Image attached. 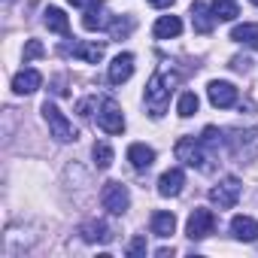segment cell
I'll return each mask as SVG.
<instances>
[{
  "instance_id": "1",
  "label": "cell",
  "mask_w": 258,
  "mask_h": 258,
  "mask_svg": "<svg viewBox=\"0 0 258 258\" xmlns=\"http://www.w3.org/2000/svg\"><path fill=\"white\" fill-rule=\"evenodd\" d=\"M176 82H179V73H176L170 64H161V67L152 73V79H149V85H146V94H143L146 109H149L152 118H161V115L167 112L170 91L176 88Z\"/></svg>"
},
{
  "instance_id": "2",
  "label": "cell",
  "mask_w": 258,
  "mask_h": 258,
  "mask_svg": "<svg viewBox=\"0 0 258 258\" xmlns=\"http://www.w3.org/2000/svg\"><path fill=\"white\" fill-rule=\"evenodd\" d=\"M43 118H46V124H49V134L58 140V143H73L76 140V127H73V121L55 106V103H43Z\"/></svg>"
},
{
  "instance_id": "3",
  "label": "cell",
  "mask_w": 258,
  "mask_h": 258,
  "mask_svg": "<svg viewBox=\"0 0 258 258\" xmlns=\"http://www.w3.org/2000/svg\"><path fill=\"white\" fill-rule=\"evenodd\" d=\"M100 204H103V210L106 213H112V216H121L127 207H131V191H127V185L124 182H106L103 188H100Z\"/></svg>"
},
{
  "instance_id": "4",
  "label": "cell",
  "mask_w": 258,
  "mask_h": 258,
  "mask_svg": "<svg viewBox=\"0 0 258 258\" xmlns=\"http://www.w3.org/2000/svg\"><path fill=\"white\" fill-rule=\"evenodd\" d=\"M176 161H182L185 167H198V170H204L207 164V149H204V143H201V137L195 140V137H182V140H176Z\"/></svg>"
},
{
  "instance_id": "5",
  "label": "cell",
  "mask_w": 258,
  "mask_h": 258,
  "mask_svg": "<svg viewBox=\"0 0 258 258\" xmlns=\"http://www.w3.org/2000/svg\"><path fill=\"white\" fill-rule=\"evenodd\" d=\"M240 191H243L240 179H237V176H225L219 185H213V188H210V201H213L219 210H231V207H237Z\"/></svg>"
},
{
  "instance_id": "6",
  "label": "cell",
  "mask_w": 258,
  "mask_h": 258,
  "mask_svg": "<svg viewBox=\"0 0 258 258\" xmlns=\"http://www.w3.org/2000/svg\"><path fill=\"white\" fill-rule=\"evenodd\" d=\"M97 124H100V131H106V134H121V131H124L121 106L106 97V100L100 103V109H97Z\"/></svg>"
},
{
  "instance_id": "7",
  "label": "cell",
  "mask_w": 258,
  "mask_h": 258,
  "mask_svg": "<svg viewBox=\"0 0 258 258\" xmlns=\"http://www.w3.org/2000/svg\"><path fill=\"white\" fill-rule=\"evenodd\" d=\"M216 231V216H213V210H191V216H188V225H185V234L191 237V240H204V237H210Z\"/></svg>"
},
{
  "instance_id": "8",
  "label": "cell",
  "mask_w": 258,
  "mask_h": 258,
  "mask_svg": "<svg viewBox=\"0 0 258 258\" xmlns=\"http://www.w3.org/2000/svg\"><path fill=\"white\" fill-rule=\"evenodd\" d=\"M207 97H210L213 106L228 109V106L237 103V88H234L231 82H225V79H213V82L207 85Z\"/></svg>"
},
{
  "instance_id": "9",
  "label": "cell",
  "mask_w": 258,
  "mask_h": 258,
  "mask_svg": "<svg viewBox=\"0 0 258 258\" xmlns=\"http://www.w3.org/2000/svg\"><path fill=\"white\" fill-rule=\"evenodd\" d=\"M82 28L85 31H106L109 28V10H106V4H91V7H85V16H82Z\"/></svg>"
},
{
  "instance_id": "10",
  "label": "cell",
  "mask_w": 258,
  "mask_h": 258,
  "mask_svg": "<svg viewBox=\"0 0 258 258\" xmlns=\"http://www.w3.org/2000/svg\"><path fill=\"white\" fill-rule=\"evenodd\" d=\"M131 76H134V55L131 52L115 55L112 64H109V82L112 85H121V82H127Z\"/></svg>"
},
{
  "instance_id": "11",
  "label": "cell",
  "mask_w": 258,
  "mask_h": 258,
  "mask_svg": "<svg viewBox=\"0 0 258 258\" xmlns=\"http://www.w3.org/2000/svg\"><path fill=\"white\" fill-rule=\"evenodd\" d=\"M40 85H43V73L34 70V67H25L13 76V91L16 94H34Z\"/></svg>"
},
{
  "instance_id": "12",
  "label": "cell",
  "mask_w": 258,
  "mask_h": 258,
  "mask_svg": "<svg viewBox=\"0 0 258 258\" xmlns=\"http://www.w3.org/2000/svg\"><path fill=\"white\" fill-rule=\"evenodd\" d=\"M182 185H185V173H182L179 167H170V170H164L161 179H158V195H161V198H176V195L182 191Z\"/></svg>"
},
{
  "instance_id": "13",
  "label": "cell",
  "mask_w": 258,
  "mask_h": 258,
  "mask_svg": "<svg viewBox=\"0 0 258 258\" xmlns=\"http://www.w3.org/2000/svg\"><path fill=\"white\" fill-rule=\"evenodd\" d=\"M64 52L73 55V58H82V61H88V64H97V61L103 58L106 46H103V43H73V46H64Z\"/></svg>"
},
{
  "instance_id": "14",
  "label": "cell",
  "mask_w": 258,
  "mask_h": 258,
  "mask_svg": "<svg viewBox=\"0 0 258 258\" xmlns=\"http://www.w3.org/2000/svg\"><path fill=\"white\" fill-rule=\"evenodd\" d=\"M231 234L243 243H255L258 240V222L252 216H234L231 219Z\"/></svg>"
},
{
  "instance_id": "15",
  "label": "cell",
  "mask_w": 258,
  "mask_h": 258,
  "mask_svg": "<svg viewBox=\"0 0 258 258\" xmlns=\"http://www.w3.org/2000/svg\"><path fill=\"white\" fill-rule=\"evenodd\" d=\"M127 161H131L134 170H149L155 164V149L146 143H134V146H127Z\"/></svg>"
},
{
  "instance_id": "16",
  "label": "cell",
  "mask_w": 258,
  "mask_h": 258,
  "mask_svg": "<svg viewBox=\"0 0 258 258\" xmlns=\"http://www.w3.org/2000/svg\"><path fill=\"white\" fill-rule=\"evenodd\" d=\"M79 234H82V240H85V243H109V240H112L109 225H106V222H100V219L85 222V225L79 228Z\"/></svg>"
},
{
  "instance_id": "17",
  "label": "cell",
  "mask_w": 258,
  "mask_h": 258,
  "mask_svg": "<svg viewBox=\"0 0 258 258\" xmlns=\"http://www.w3.org/2000/svg\"><path fill=\"white\" fill-rule=\"evenodd\" d=\"M213 25H216V19H213L210 7L204 4V0H195V4H191V28H195L198 34H210Z\"/></svg>"
},
{
  "instance_id": "18",
  "label": "cell",
  "mask_w": 258,
  "mask_h": 258,
  "mask_svg": "<svg viewBox=\"0 0 258 258\" xmlns=\"http://www.w3.org/2000/svg\"><path fill=\"white\" fill-rule=\"evenodd\" d=\"M149 228H152L155 237H164V240H167V237L176 231V216L167 213V210H155L152 219H149Z\"/></svg>"
},
{
  "instance_id": "19",
  "label": "cell",
  "mask_w": 258,
  "mask_h": 258,
  "mask_svg": "<svg viewBox=\"0 0 258 258\" xmlns=\"http://www.w3.org/2000/svg\"><path fill=\"white\" fill-rule=\"evenodd\" d=\"M152 34H155V40H173V37L182 34V22H179L176 16H161V19L155 22Z\"/></svg>"
},
{
  "instance_id": "20",
  "label": "cell",
  "mask_w": 258,
  "mask_h": 258,
  "mask_svg": "<svg viewBox=\"0 0 258 258\" xmlns=\"http://www.w3.org/2000/svg\"><path fill=\"white\" fill-rule=\"evenodd\" d=\"M43 25H46L49 31L61 34V37H67V34H70V22H67L64 10H58V7H49V10L43 13Z\"/></svg>"
},
{
  "instance_id": "21",
  "label": "cell",
  "mask_w": 258,
  "mask_h": 258,
  "mask_svg": "<svg viewBox=\"0 0 258 258\" xmlns=\"http://www.w3.org/2000/svg\"><path fill=\"white\" fill-rule=\"evenodd\" d=\"M231 40L240 43V46H252V49H258V25H255V22H243V25H237V28L231 31Z\"/></svg>"
},
{
  "instance_id": "22",
  "label": "cell",
  "mask_w": 258,
  "mask_h": 258,
  "mask_svg": "<svg viewBox=\"0 0 258 258\" xmlns=\"http://www.w3.org/2000/svg\"><path fill=\"white\" fill-rule=\"evenodd\" d=\"M210 13H213L216 22H234L240 16V7H237V0H213Z\"/></svg>"
},
{
  "instance_id": "23",
  "label": "cell",
  "mask_w": 258,
  "mask_h": 258,
  "mask_svg": "<svg viewBox=\"0 0 258 258\" xmlns=\"http://www.w3.org/2000/svg\"><path fill=\"white\" fill-rule=\"evenodd\" d=\"M198 103H201V100H198L195 91H182L179 100H176V112H179L182 118H191V115L198 112Z\"/></svg>"
},
{
  "instance_id": "24",
  "label": "cell",
  "mask_w": 258,
  "mask_h": 258,
  "mask_svg": "<svg viewBox=\"0 0 258 258\" xmlns=\"http://www.w3.org/2000/svg\"><path fill=\"white\" fill-rule=\"evenodd\" d=\"M91 155H94V164L100 167V170H106L109 164H112V149H109V143H94V149H91Z\"/></svg>"
},
{
  "instance_id": "25",
  "label": "cell",
  "mask_w": 258,
  "mask_h": 258,
  "mask_svg": "<svg viewBox=\"0 0 258 258\" xmlns=\"http://www.w3.org/2000/svg\"><path fill=\"white\" fill-rule=\"evenodd\" d=\"M134 31V19L131 16H124V19H115L112 25H109V34H112V40H124L127 34Z\"/></svg>"
},
{
  "instance_id": "26",
  "label": "cell",
  "mask_w": 258,
  "mask_h": 258,
  "mask_svg": "<svg viewBox=\"0 0 258 258\" xmlns=\"http://www.w3.org/2000/svg\"><path fill=\"white\" fill-rule=\"evenodd\" d=\"M201 143H204V149H210V152H219V146H222V131L219 127H204V137H201Z\"/></svg>"
},
{
  "instance_id": "27",
  "label": "cell",
  "mask_w": 258,
  "mask_h": 258,
  "mask_svg": "<svg viewBox=\"0 0 258 258\" xmlns=\"http://www.w3.org/2000/svg\"><path fill=\"white\" fill-rule=\"evenodd\" d=\"M46 49H43V43L40 40H28V46H25V64L28 61H34V58H40Z\"/></svg>"
},
{
  "instance_id": "28",
  "label": "cell",
  "mask_w": 258,
  "mask_h": 258,
  "mask_svg": "<svg viewBox=\"0 0 258 258\" xmlns=\"http://www.w3.org/2000/svg\"><path fill=\"white\" fill-rule=\"evenodd\" d=\"M127 255H131V258L146 255V237H134L131 243H127Z\"/></svg>"
},
{
  "instance_id": "29",
  "label": "cell",
  "mask_w": 258,
  "mask_h": 258,
  "mask_svg": "<svg viewBox=\"0 0 258 258\" xmlns=\"http://www.w3.org/2000/svg\"><path fill=\"white\" fill-rule=\"evenodd\" d=\"M91 106H94V100H79V115H91Z\"/></svg>"
},
{
  "instance_id": "30",
  "label": "cell",
  "mask_w": 258,
  "mask_h": 258,
  "mask_svg": "<svg viewBox=\"0 0 258 258\" xmlns=\"http://www.w3.org/2000/svg\"><path fill=\"white\" fill-rule=\"evenodd\" d=\"M231 67H234V70H249V61H246V58H234Z\"/></svg>"
},
{
  "instance_id": "31",
  "label": "cell",
  "mask_w": 258,
  "mask_h": 258,
  "mask_svg": "<svg viewBox=\"0 0 258 258\" xmlns=\"http://www.w3.org/2000/svg\"><path fill=\"white\" fill-rule=\"evenodd\" d=\"M149 4H152L155 10H167V7H173V0H149Z\"/></svg>"
},
{
  "instance_id": "32",
  "label": "cell",
  "mask_w": 258,
  "mask_h": 258,
  "mask_svg": "<svg viewBox=\"0 0 258 258\" xmlns=\"http://www.w3.org/2000/svg\"><path fill=\"white\" fill-rule=\"evenodd\" d=\"M67 4H70V7H91L94 0H67Z\"/></svg>"
},
{
  "instance_id": "33",
  "label": "cell",
  "mask_w": 258,
  "mask_h": 258,
  "mask_svg": "<svg viewBox=\"0 0 258 258\" xmlns=\"http://www.w3.org/2000/svg\"><path fill=\"white\" fill-rule=\"evenodd\" d=\"M249 4H255V7H258V0H249Z\"/></svg>"
}]
</instances>
